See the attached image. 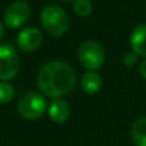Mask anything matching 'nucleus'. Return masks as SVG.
<instances>
[{
	"mask_svg": "<svg viewBox=\"0 0 146 146\" xmlns=\"http://www.w3.org/2000/svg\"><path fill=\"white\" fill-rule=\"evenodd\" d=\"M36 83L40 92L47 97L62 98L75 88L76 75L74 69L64 61H50L40 69Z\"/></svg>",
	"mask_w": 146,
	"mask_h": 146,
	"instance_id": "1",
	"label": "nucleus"
},
{
	"mask_svg": "<svg viewBox=\"0 0 146 146\" xmlns=\"http://www.w3.org/2000/svg\"><path fill=\"white\" fill-rule=\"evenodd\" d=\"M40 22L44 31L54 38L65 35L70 29V18L67 13L56 4H48L41 9Z\"/></svg>",
	"mask_w": 146,
	"mask_h": 146,
	"instance_id": "2",
	"label": "nucleus"
},
{
	"mask_svg": "<svg viewBox=\"0 0 146 146\" xmlns=\"http://www.w3.org/2000/svg\"><path fill=\"white\" fill-rule=\"evenodd\" d=\"M78 58L80 64L88 71H97L105 65V48L98 41L89 39L80 44L79 50H78Z\"/></svg>",
	"mask_w": 146,
	"mask_h": 146,
	"instance_id": "3",
	"label": "nucleus"
},
{
	"mask_svg": "<svg viewBox=\"0 0 146 146\" xmlns=\"http://www.w3.org/2000/svg\"><path fill=\"white\" fill-rule=\"evenodd\" d=\"M48 109V102L45 97L39 92H26L17 104V110L22 118L34 120L44 115Z\"/></svg>",
	"mask_w": 146,
	"mask_h": 146,
	"instance_id": "4",
	"label": "nucleus"
},
{
	"mask_svg": "<svg viewBox=\"0 0 146 146\" xmlns=\"http://www.w3.org/2000/svg\"><path fill=\"white\" fill-rule=\"evenodd\" d=\"M19 56L9 44L0 45V80L7 82L17 76L19 71Z\"/></svg>",
	"mask_w": 146,
	"mask_h": 146,
	"instance_id": "5",
	"label": "nucleus"
},
{
	"mask_svg": "<svg viewBox=\"0 0 146 146\" xmlns=\"http://www.w3.org/2000/svg\"><path fill=\"white\" fill-rule=\"evenodd\" d=\"M30 14V5L23 0H17L9 4L4 12V23L9 29H19L29 21Z\"/></svg>",
	"mask_w": 146,
	"mask_h": 146,
	"instance_id": "6",
	"label": "nucleus"
},
{
	"mask_svg": "<svg viewBox=\"0 0 146 146\" xmlns=\"http://www.w3.org/2000/svg\"><path fill=\"white\" fill-rule=\"evenodd\" d=\"M16 43L17 47L22 52H35L36 49H39V47L43 43V34L35 26H29V27L22 29L18 33Z\"/></svg>",
	"mask_w": 146,
	"mask_h": 146,
	"instance_id": "7",
	"label": "nucleus"
},
{
	"mask_svg": "<svg viewBox=\"0 0 146 146\" xmlns=\"http://www.w3.org/2000/svg\"><path fill=\"white\" fill-rule=\"evenodd\" d=\"M71 108L64 98H54L48 106V115L54 123L62 124L70 118Z\"/></svg>",
	"mask_w": 146,
	"mask_h": 146,
	"instance_id": "8",
	"label": "nucleus"
},
{
	"mask_svg": "<svg viewBox=\"0 0 146 146\" xmlns=\"http://www.w3.org/2000/svg\"><path fill=\"white\" fill-rule=\"evenodd\" d=\"M131 48L132 52L140 57L146 58V25L141 23L132 30L131 34Z\"/></svg>",
	"mask_w": 146,
	"mask_h": 146,
	"instance_id": "9",
	"label": "nucleus"
},
{
	"mask_svg": "<svg viewBox=\"0 0 146 146\" xmlns=\"http://www.w3.org/2000/svg\"><path fill=\"white\" fill-rule=\"evenodd\" d=\"M80 87H82L83 92L89 96L96 94L102 88V78L98 72L96 71H87L83 74L82 79H80Z\"/></svg>",
	"mask_w": 146,
	"mask_h": 146,
	"instance_id": "10",
	"label": "nucleus"
},
{
	"mask_svg": "<svg viewBox=\"0 0 146 146\" xmlns=\"http://www.w3.org/2000/svg\"><path fill=\"white\" fill-rule=\"evenodd\" d=\"M131 138L136 146H146V118H140L132 123Z\"/></svg>",
	"mask_w": 146,
	"mask_h": 146,
	"instance_id": "11",
	"label": "nucleus"
},
{
	"mask_svg": "<svg viewBox=\"0 0 146 146\" xmlns=\"http://www.w3.org/2000/svg\"><path fill=\"white\" fill-rule=\"evenodd\" d=\"M72 11L78 17L86 18V17L91 16L93 5H92L91 0H75L72 4Z\"/></svg>",
	"mask_w": 146,
	"mask_h": 146,
	"instance_id": "12",
	"label": "nucleus"
},
{
	"mask_svg": "<svg viewBox=\"0 0 146 146\" xmlns=\"http://www.w3.org/2000/svg\"><path fill=\"white\" fill-rule=\"evenodd\" d=\"M14 97V87L11 83L0 82V104H8Z\"/></svg>",
	"mask_w": 146,
	"mask_h": 146,
	"instance_id": "13",
	"label": "nucleus"
},
{
	"mask_svg": "<svg viewBox=\"0 0 146 146\" xmlns=\"http://www.w3.org/2000/svg\"><path fill=\"white\" fill-rule=\"evenodd\" d=\"M137 57L138 56L133 52H128L127 54L123 57V64L127 67H133L136 64H137Z\"/></svg>",
	"mask_w": 146,
	"mask_h": 146,
	"instance_id": "14",
	"label": "nucleus"
},
{
	"mask_svg": "<svg viewBox=\"0 0 146 146\" xmlns=\"http://www.w3.org/2000/svg\"><path fill=\"white\" fill-rule=\"evenodd\" d=\"M140 74H141V76L146 80V58L141 62V65H140Z\"/></svg>",
	"mask_w": 146,
	"mask_h": 146,
	"instance_id": "15",
	"label": "nucleus"
},
{
	"mask_svg": "<svg viewBox=\"0 0 146 146\" xmlns=\"http://www.w3.org/2000/svg\"><path fill=\"white\" fill-rule=\"evenodd\" d=\"M3 36H4V25L0 22V41H1Z\"/></svg>",
	"mask_w": 146,
	"mask_h": 146,
	"instance_id": "16",
	"label": "nucleus"
},
{
	"mask_svg": "<svg viewBox=\"0 0 146 146\" xmlns=\"http://www.w3.org/2000/svg\"><path fill=\"white\" fill-rule=\"evenodd\" d=\"M61 1H65V3H70V1H75V0H61Z\"/></svg>",
	"mask_w": 146,
	"mask_h": 146,
	"instance_id": "17",
	"label": "nucleus"
}]
</instances>
